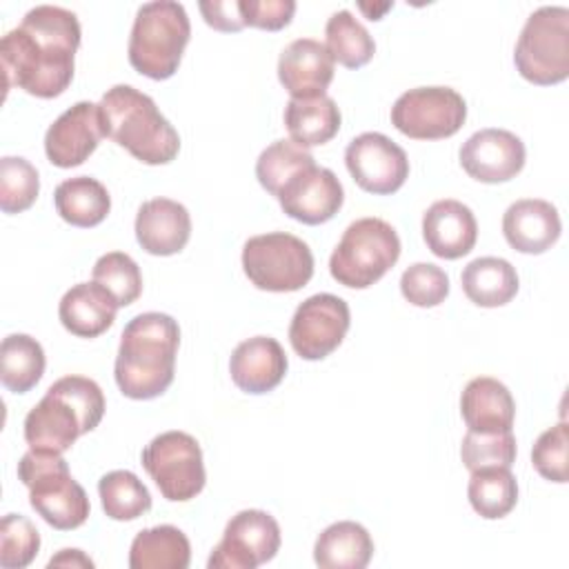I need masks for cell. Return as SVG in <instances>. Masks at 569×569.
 <instances>
[{
	"instance_id": "cell-1",
	"label": "cell",
	"mask_w": 569,
	"mask_h": 569,
	"mask_svg": "<svg viewBox=\"0 0 569 569\" xmlns=\"http://www.w3.org/2000/svg\"><path fill=\"white\" fill-rule=\"evenodd\" d=\"M78 47L80 22L73 11L56 4L29 9L0 42L4 89L20 87L36 98H58L73 80Z\"/></svg>"
},
{
	"instance_id": "cell-2",
	"label": "cell",
	"mask_w": 569,
	"mask_h": 569,
	"mask_svg": "<svg viewBox=\"0 0 569 569\" xmlns=\"http://www.w3.org/2000/svg\"><path fill=\"white\" fill-rule=\"evenodd\" d=\"M180 327L169 313L147 311L131 318L120 336L116 385L131 400H151L169 389L176 373Z\"/></svg>"
},
{
	"instance_id": "cell-3",
	"label": "cell",
	"mask_w": 569,
	"mask_h": 569,
	"mask_svg": "<svg viewBox=\"0 0 569 569\" xmlns=\"http://www.w3.org/2000/svg\"><path fill=\"white\" fill-rule=\"evenodd\" d=\"M102 416L104 393L100 385L84 376H64L27 413L24 440L36 451L64 453L80 436L93 431Z\"/></svg>"
},
{
	"instance_id": "cell-4",
	"label": "cell",
	"mask_w": 569,
	"mask_h": 569,
	"mask_svg": "<svg viewBox=\"0 0 569 569\" xmlns=\"http://www.w3.org/2000/svg\"><path fill=\"white\" fill-rule=\"evenodd\" d=\"M104 136L144 164H167L180 151V136L151 96L116 84L98 102Z\"/></svg>"
},
{
	"instance_id": "cell-5",
	"label": "cell",
	"mask_w": 569,
	"mask_h": 569,
	"mask_svg": "<svg viewBox=\"0 0 569 569\" xmlns=\"http://www.w3.org/2000/svg\"><path fill=\"white\" fill-rule=\"evenodd\" d=\"M189 38L191 24L180 2H147L138 9L131 27L129 64L151 80H167L178 71Z\"/></svg>"
},
{
	"instance_id": "cell-6",
	"label": "cell",
	"mask_w": 569,
	"mask_h": 569,
	"mask_svg": "<svg viewBox=\"0 0 569 569\" xmlns=\"http://www.w3.org/2000/svg\"><path fill=\"white\" fill-rule=\"evenodd\" d=\"M18 478L29 489L33 511L53 529L69 531L87 522L91 511L87 491L69 473L62 453L29 449L18 462Z\"/></svg>"
},
{
	"instance_id": "cell-7",
	"label": "cell",
	"mask_w": 569,
	"mask_h": 569,
	"mask_svg": "<svg viewBox=\"0 0 569 569\" xmlns=\"http://www.w3.org/2000/svg\"><path fill=\"white\" fill-rule=\"evenodd\" d=\"M400 258V238L382 218L351 222L329 258L336 282L349 289H367L378 282Z\"/></svg>"
},
{
	"instance_id": "cell-8",
	"label": "cell",
	"mask_w": 569,
	"mask_h": 569,
	"mask_svg": "<svg viewBox=\"0 0 569 569\" xmlns=\"http://www.w3.org/2000/svg\"><path fill=\"white\" fill-rule=\"evenodd\" d=\"M513 64L518 73L540 87L558 84L569 78V9H536L516 42Z\"/></svg>"
},
{
	"instance_id": "cell-9",
	"label": "cell",
	"mask_w": 569,
	"mask_h": 569,
	"mask_svg": "<svg viewBox=\"0 0 569 569\" xmlns=\"http://www.w3.org/2000/svg\"><path fill=\"white\" fill-rule=\"evenodd\" d=\"M242 269L253 287L273 293L302 289L313 276V253L287 231L253 236L242 247Z\"/></svg>"
},
{
	"instance_id": "cell-10",
	"label": "cell",
	"mask_w": 569,
	"mask_h": 569,
	"mask_svg": "<svg viewBox=\"0 0 569 569\" xmlns=\"http://www.w3.org/2000/svg\"><path fill=\"white\" fill-rule=\"evenodd\" d=\"M142 467L171 502L196 498L207 482L202 449L184 431H164L142 449Z\"/></svg>"
},
{
	"instance_id": "cell-11",
	"label": "cell",
	"mask_w": 569,
	"mask_h": 569,
	"mask_svg": "<svg viewBox=\"0 0 569 569\" xmlns=\"http://www.w3.org/2000/svg\"><path fill=\"white\" fill-rule=\"evenodd\" d=\"M467 118L465 98L451 87H416L391 107V124L413 140H442L460 131Z\"/></svg>"
},
{
	"instance_id": "cell-12",
	"label": "cell",
	"mask_w": 569,
	"mask_h": 569,
	"mask_svg": "<svg viewBox=\"0 0 569 569\" xmlns=\"http://www.w3.org/2000/svg\"><path fill=\"white\" fill-rule=\"evenodd\" d=\"M280 549V525L262 509H242L224 527L222 540L213 547L209 569H256L269 562Z\"/></svg>"
},
{
	"instance_id": "cell-13",
	"label": "cell",
	"mask_w": 569,
	"mask_h": 569,
	"mask_svg": "<svg viewBox=\"0 0 569 569\" xmlns=\"http://www.w3.org/2000/svg\"><path fill=\"white\" fill-rule=\"evenodd\" d=\"M351 325L349 305L333 293L302 300L289 325V342L305 360H322L340 347Z\"/></svg>"
},
{
	"instance_id": "cell-14",
	"label": "cell",
	"mask_w": 569,
	"mask_h": 569,
	"mask_svg": "<svg viewBox=\"0 0 569 569\" xmlns=\"http://www.w3.org/2000/svg\"><path fill=\"white\" fill-rule=\"evenodd\" d=\"M345 164L353 182L376 196L396 193L409 178L405 149L378 131L356 136L345 149Z\"/></svg>"
},
{
	"instance_id": "cell-15",
	"label": "cell",
	"mask_w": 569,
	"mask_h": 569,
	"mask_svg": "<svg viewBox=\"0 0 569 569\" xmlns=\"http://www.w3.org/2000/svg\"><path fill=\"white\" fill-rule=\"evenodd\" d=\"M104 138L98 104L80 100L60 113L44 133V153L53 167L71 169L82 164Z\"/></svg>"
},
{
	"instance_id": "cell-16",
	"label": "cell",
	"mask_w": 569,
	"mask_h": 569,
	"mask_svg": "<svg viewBox=\"0 0 569 569\" xmlns=\"http://www.w3.org/2000/svg\"><path fill=\"white\" fill-rule=\"evenodd\" d=\"M525 144L507 129H480L460 147V167L485 184H498L516 178L525 167Z\"/></svg>"
},
{
	"instance_id": "cell-17",
	"label": "cell",
	"mask_w": 569,
	"mask_h": 569,
	"mask_svg": "<svg viewBox=\"0 0 569 569\" xmlns=\"http://www.w3.org/2000/svg\"><path fill=\"white\" fill-rule=\"evenodd\" d=\"M276 198L289 218L302 224H322L340 211L345 189L331 169L311 164L298 171Z\"/></svg>"
},
{
	"instance_id": "cell-18",
	"label": "cell",
	"mask_w": 569,
	"mask_h": 569,
	"mask_svg": "<svg viewBox=\"0 0 569 569\" xmlns=\"http://www.w3.org/2000/svg\"><path fill=\"white\" fill-rule=\"evenodd\" d=\"M278 80L291 98L322 96L333 80V58L322 42L298 38L278 58Z\"/></svg>"
},
{
	"instance_id": "cell-19",
	"label": "cell",
	"mask_w": 569,
	"mask_h": 569,
	"mask_svg": "<svg viewBox=\"0 0 569 569\" xmlns=\"http://www.w3.org/2000/svg\"><path fill=\"white\" fill-rule=\"evenodd\" d=\"M422 238L433 256L458 260L478 240L476 216L460 200H436L422 216Z\"/></svg>"
},
{
	"instance_id": "cell-20",
	"label": "cell",
	"mask_w": 569,
	"mask_h": 569,
	"mask_svg": "<svg viewBox=\"0 0 569 569\" xmlns=\"http://www.w3.org/2000/svg\"><path fill=\"white\" fill-rule=\"evenodd\" d=\"M191 236V216L171 198H151L136 213V240L151 256L182 251Z\"/></svg>"
},
{
	"instance_id": "cell-21",
	"label": "cell",
	"mask_w": 569,
	"mask_h": 569,
	"mask_svg": "<svg viewBox=\"0 0 569 569\" xmlns=\"http://www.w3.org/2000/svg\"><path fill=\"white\" fill-rule=\"evenodd\" d=\"M562 231L558 209L540 198H522L507 207L502 216V233L511 249L520 253H545Z\"/></svg>"
},
{
	"instance_id": "cell-22",
	"label": "cell",
	"mask_w": 569,
	"mask_h": 569,
	"mask_svg": "<svg viewBox=\"0 0 569 569\" xmlns=\"http://www.w3.org/2000/svg\"><path fill=\"white\" fill-rule=\"evenodd\" d=\"M233 385L247 393H267L276 389L287 373V353L276 338L253 336L242 340L229 360Z\"/></svg>"
},
{
	"instance_id": "cell-23",
	"label": "cell",
	"mask_w": 569,
	"mask_h": 569,
	"mask_svg": "<svg viewBox=\"0 0 569 569\" xmlns=\"http://www.w3.org/2000/svg\"><path fill=\"white\" fill-rule=\"evenodd\" d=\"M460 413L469 431L505 433L513 427L516 402L500 380L478 376L467 382L460 396Z\"/></svg>"
},
{
	"instance_id": "cell-24",
	"label": "cell",
	"mask_w": 569,
	"mask_h": 569,
	"mask_svg": "<svg viewBox=\"0 0 569 569\" xmlns=\"http://www.w3.org/2000/svg\"><path fill=\"white\" fill-rule=\"evenodd\" d=\"M118 302L98 282L73 284L58 305L62 327L78 338H98L116 320Z\"/></svg>"
},
{
	"instance_id": "cell-25",
	"label": "cell",
	"mask_w": 569,
	"mask_h": 569,
	"mask_svg": "<svg viewBox=\"0 0 569 569\" xmlns=\"http://www.w3.org/2000/svg\"><path fill=\"white\" fill-rule=\"evenodd\" d=\"M373 556L369 531L353 520L329 525L313 545V560L322 569H365Z\"/></svg>"
},
{
	"instance_id": "cell-26",
	"label": "cell",
	"mask_w": 569,
	"mask_h": 569,
	"mask_svg": "<svg viewBox=\"0 0 569 569\" xmlns=\"http://www.w3.org/2000/svg\"><path fill=\"white\" fill-rule=\"evenodd\" d=\"M340 109L327 93L311 98H291L284 107V127L300 147H318L340 131Z\"/></svg>"
},
{
	"instance_id": "cell-27",
	"label": "cell",
	"mask_w": 569,
	"mask_h": 569,
	"mask_svg": "<svg viewBox=\"0 0 569 569\" xmlns=\"http://www.w3.org/2000/svg\"><path fill=\"white\" fill-rule=\"evenodd\" d=\"M465 296L478 307H502L518 293V273L505 258L482 256L471 260L460 276Z\"/></svg>"
},
{
	"instance_id": "cell-28",
	"label": "cell",
	"mask_w": 569,
	"mask_h": 569,
	"mask_svg": "<svg viewBox=\"0 0 569 569\" xmlns=\"http://www.w3.org/2000/svg\"><path fill=\"white\" fill-rule=\"evenodd\" d=\"M53 202L58 216L80 229L100 224L111 209V196L107 187L91 176L62 180L53 191Z\"/></svg>"
},
{
	"instance_id": "cell-29",
	"label": "cell",
	"mask_w": 569,
	"mask_h": 569,
	"mask_svg": "<svg viewBox=\"0 0 569 569\" xmlns=\"http://www.w3.org/2000/svg\"><path fill=\"white\" fill-rule=\"evenodd\" d=\"M189 560V538L173 525L142 529L129 549L131 569H187Z\"/></svg>"
},
{
	"instance_id": "cell-30",
	"label": "cell",
	"mask_w": 569,
	"mask_h": 569,
	"mask_svg": "<svg viewBox=\"0 0 569 569\" xmlns=\"http://www.w3.org/2000/svg\"><path fill=\"white\" fill-rule=\"evenodd\" d=\"M42 345L27 333H11L0 345V380L13 393H27L44 373Z\"/></svg>"
},
{
	"instance_id": "cell-31",
	"label": "cell",
	"mask_w": 569,
	"mask_h": 569,
	"mask_svg": "<svg viewBox=\"0 0 569 569\" xmlns=\"http://www.w3.org/2000/svg\"><path fill=\"white\" fill-rule=\"evenodd\" d=\"M469 502L480 518H505L518 502V482L509 467H482L471 471Z\"/></svg>"
},
{
	"instance_id": "cell-32",
	"label": "cell",
	"mask_w": 569,
	"mask_h": 569,
	"mask_svg": "<svg viewBox=\"0 0 569 569\" xmlns=\"http://www.w3.org/2000/svg\"><path fill=\"white\" fill-rule=\"evenodd\" d=\"M325 47L331 53L333 62H340L347 69L365 67L373 53L376 42L362 22L347 9L336 11L325 27Z\"/></svg>"
},
{
	"instance_id": "cell-33",
	"label": "cell",
	"mask_w": 569,
	"mask_h": 569,
	"mask_svg": "<svg viewBox=\"0 0 569 569\" xmlns=\"http://www.w3.org/2000/svg\"><path fill=\"white\" fill-rule=\"evenodd\" d=\"M98 493L102 509L111 520H136L151 509L149 489L127 469L104 473L98 482Z\"/></svg>"
},
{
	"instance_id": "cell-34",
	"label": "cell",
	"mask_w": 569,
	"mask_h": 569,
	"mask_svg": "<svg viewBox=\"0 0 569 569\" xmlns=\"http://www.w3.org/2000/svg\"><path fill=\"white\" fill-rule=\"evenodd\" d=\"M316 164L313 156L296 144L293 140H276L271 142L256 162V178L271 196H278L280 189L302 169Z\"/></svg>"
},
{
	"instance_id": "cell-35",
	"label": "cell",
	"mask_w": 569,
	"mask_h": 569,
	"mask_svg": "<svg viewBox=\"0 0 569 569\" xmlns=\"http://www.w3.org/2000/svg\"><path fill=\"white\" fill-rule=\"evenodd\" d=\"M93 282L104 287L118 302L127 307L136 302L142 293V273L138 262L122 251H109L100 256L93 264Z\"/></svg>"
},
{
	"instance_id": "cell-36",
	"label": "cell",
	"mask_w": 569,
	"mask_h": 569,
	"mask_svg": "<svg viewBox=\"0 0 569 569\" xmlns=\"http://www.w3.org/2000/svg\"><path fill=\"white\" fill-rule=\"evenodd\" d=\"M40 191V178L36 167L16 156L0 160V209L4 213L27 211Z\"/></svg>"
},
{
	"instance_id": "cell-37",
	"label": "cell",
	"mask_w": 569,
	"mask_h": 569,
	"mask_svg": "<svg viewBox=\"0 0 569 569\" xmlns=\"http://www.w3.org/2000/svg\"><path fill=\"white\" fill-rule=\"evenodd\" d=\"M40 549L36 525L22 513H7L0 522V567L24 569L33 562Z\"/></svg>"
},
{
	"instance_id": "cell-38",
	"label": "cell",
	"mask_w": 569,
	"mask_h": 569,
	"mask_svg": "<svg viewBox=\"0 0 569 569\" xmlns=\"http://www.w3.org/2000/svg\"><path fill=\"white\" fill-rule=\"evenodd\" d=\"M516 451L518 447L511 431L476 433L467 429L460 445V458L469 471L482 467H511L516 460Z\"/></svg>"
},
{
	"instance_id": "cell-39",
	"label": "cell",
	"mask_w": 569,
	"mask_h": 569,
	"mask_svg": "<svg viewBox=\"0 0 569 569\" xmlns=\"http://www.w3.org/2000/svg\"><path fill=\"white\" fill-rule=\"evenodd\" d=\"M400 291L413 307H436L449 296V276L431 262H416L400 276Z\"/></svg>"
},
{
	"instance_id": "cell-40",
	"label": "cell",
	"mask_w": 569,
	"mask_h": 569,
	"mask_svg": "<svg viewBox=\"0 0 569 569\" xmlns=\"http://www.w3.org/2000/svg\"><path fill=\"white\" fill-rule=\"evenodd\" d=\"M569 427L565 420H560L556 427L542 431L531 449V462L536 471L551 482H567L569 478Z\"/></svg>"
},
{
	"instance_id": "cell-41",
	"label": "cell",
	"mask_w": 569,
	"mask_h": 569,
	"mask_svg": "<svg viewBox=\"0 0 569 569\" xmlns=\"http://www.w3.org/2000/svg\"><path fill=\"white\" fill-rule=\"evenodd\" d=\"M238 7L244 27L267 31L284 29L296 13L293 0H238Z\"/></svg>"
},
{
	"instance_id": "cell-42",
	"label": "cell",
	"mask_w": 569,
	"mask_h": 569,
	"mask_svg": "<svg viewBox=\"0 0 569 569\" xmlns=\"http://www.w3.org/2000/svg\"><path fill=\"white\" fill-rule=\"evenodd\" d=\"M200 13L204 22L218 31H240L244 27L238 0L200 2Z\"/></svg>"
},
{
	"instance_id": "cell-43",
	"label": "cell",
	"mask_w": 569,
	"mask_h": 569,
	"mask_svg": "<svg viewBox=\"0 0 569 569\" xmlns=\"http://www.w3.org/2000/svg\"><path fill=\"white\" fill-rule=\"evenodd\" d=\"M49 567H93V560L84 556L80 549H62L58 556L49 560Z\"/></svg>"
},
{
	"instance_id": "cell-44",
	"label": "cell",
	"mask_w": 569,
	"mask_h": 569,
	"mask_svg": "<svg viewBox=\"0 0 569 569\" xmlns=\"http://www.w3.org/2000/svg\"><path fill=\"white\" fill-rule=\"evenodd\" d=\"M393 7V2H385V4H380V7H369V4H360V9L369 16V20H380V16H382V11H387V9H391Z\"/></svg>"
}]
</instances>
